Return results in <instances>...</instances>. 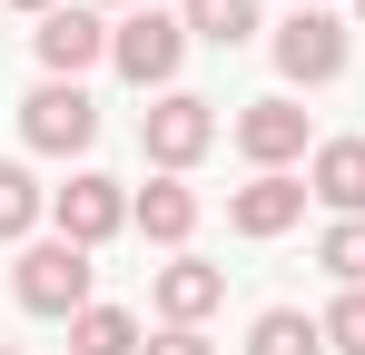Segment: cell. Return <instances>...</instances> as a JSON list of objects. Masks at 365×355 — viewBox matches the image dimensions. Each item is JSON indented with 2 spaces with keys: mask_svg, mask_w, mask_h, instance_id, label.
Here are the masks:
<instances>
[{
  "mask_svg": "<svg viewBox=\"0 0 365 355\" xmlns=\"http://www.w3.org/2000/svg\"><path fill=\"white\" fill-rule=\"evenodd\" d=\"M40 59H50L60 79H79L89 59H109V20H99V10H79V0L50 10V20H40Z\"/></svg>",
  "mask_w": 365,
  "mask_h": 355,
  "instance_id": "obj_8",
  "label": "cell"
},
{
  "mask_svg": "<svg viewBox=\"0 0 365 355\" xmlns=\"http://www.w3.org/2000/svg\"><path fill=\"white\" fill-rule=\"evenodd\" d=\"M148 355H217V346H207L197 326H168V336H158V346H148Z\"/></svg>",
  "mask_w": 365,
  "mask_h": 355,
  "instance_id": "obj_19",
  "label": "cell"
},
{
  "mask_svg": "<svg viewBox=\"0 0 365 355\" xmlns=\"http://www.w3.org/2000/svg\"><path fill=\"white\" fill-rule=\"evenodd\" d=\"M277 69L306 79V89H316V79H336V69H346V30H336L326 10H297V20L277 30Z\"/></svg>",
  "mask_w": 365,
  "mask_h": 355,
  "instance_id": "obj_6",
  "label": "cell"
},
{
  "mask_svg": "<svg viewBox=\"0 0 365 355\" xmlns=\"http://www.w3.org/2000/svg\"><path fill=\"white\" fill-rule=\"evenodd\" d=\"M69 346L79 355H128L138 326H128V306H79V316H69Z\"/></svg>",
  "mask_w": 365,
  "mask_h": 355,
  "instance_id": "obj_14",
  "label": "cell"
},
{
  "mask_svg": "<svg viewBox=\"0 0 365 355\" xmlns=\"http://www.w3.org/2000/svg\"><path fill=\"white\" fill-rule=\"evenodd\" d=\"M356 10H365V0H356Z\"/></svg>",
  "mask_w": 365,
  "mask_h": 355,
  "instance_id": "obj_23",
  "label": "cell"
},
{
  "mask_svg": "<svg viewBox=\"0 0 365 355\" xmlns=\"http://www.w3.org/2000/svg\"><path fill=\"white\" fill-rule=\"evenodd\" d=\"M50 217H60L69 247H99V237L128 227V197H119V178H69L60 197H50Z\"/></svg>",
  "mask_w": 365,
  "mask_h": 355,
  "instance_id": "obj_5",
  "label": "cell"
},
{
  "mask_svg": "<svg viewBox=\"0 0 365 355\" xmlns=\"http://www.w3.org/2000/svg\"><path fill=\"white\" fill-rule=\"evenodd\" d=\"M138 227L158 237V247H178V237L197 227V197H187L178 178H158V187H148V197H138Z\"/></svg>",
  "mask_w": 365,
  "mask_h": 355,
  "instance_id": "obj_13",
  "label": "cell"
},
{
  "mask_svg": "<svg viewBox=\"0 0 365 355\" xmlns=\"http://www.w3.org/2000/svg\"><path fill=\"white\" fill-rule=\"evenodd\" d=\"M20 306H30V316H79V306H89V247L40 237V247L20 257Z\"/></svg>",
  "mask_w": 365,
  "mask_h": 355,
  "instance_id": "obj_2",
  "label": "cell"
},
{
  "mask_svg": "<svg viewBox=\"0 0 365 355\" xmlns=\"http://www.w3.org/2000/svg\"><path fill=\"white\" fill-rule=\"evenodd\" d=\"M326 346H336V355H365V287H346L336 306H326Z\"/></svg>",
  "mask_w": 365,
  "mask_h": 355,
  "instance_id": "obj_18",
  "label": "cell"
},
{
  "mask_svg": "<svg viewBox=\"0 0 365 355\" xmlns=\"http://www.w3.org/2000/svg\"><path fill=\"white\" fill-rule=\"evenodd\" d=\"M237 148L257 158V168H287L306 148V109L297 99H247V118H237Z\"/></svg>",
  "mask_w": 365,
  "mask_h": 355,
  "instance_id": "obj_7",
  "label": "cell"
},
{
  "mask_svg": "<svg viewBox=\"0 0 365 355\" xmlns=\"http://www.w3.org/2000/svg\"><path fill=\"white\" fill-rule=\"evenodd\" d=\"M316 257H326V267H336V277H346V287H365V217H336V227H326V247H316Z\"/></svg>",
  "mask_w": 365,
  "mask_h": 355,
  "instance_id": "obj_17",
  "label": "cell"
},
{
  "mask_svg": "<svg viewBox=\"0 0 365 355\" xmlns=\"http://www.w3.org/2000/svg\"><path fill=\"white\" fill-rule=\"evenodd\" d=\"M306 10H316V0H306Z\"/></svg>",
  "mask_w": 365,
  "mask_h": 355,
  "instance_id": "obj_22",
  "label": "cell"
},
{
  "mask_svg": "<svg viewBox=\"0 0 365 355\" xmlns=\"http://www.w3.org/2000/svg\"><path fill=\"white\" fill-rule=\"evenodd\" d=\"M30 217H40V187H30V168L0 158V237H30Z\"/></svg>",
  "mask_w": 365,
  "mask_h": 355,
  "instance_id": "obj_16",
  "label": "cell"
},
{
  "mask_svg": "<svg viewBox=\"0 0 365 355\" xmlns=\"http://www.w3.org/2000/svg\"><path fill=\"white\" fill-rule=\"evenodd\" d=\"M316 346H326V316H297V306H267L247 336V355H316Z\"/></svg>",
  "mask_w": 365,
  "mask_h": 355,
  "instance_id": "obj_12",
  "label": "cell"
},
{
  "mask_svg": "<svg viewBox=\"0 0 365 355\" xmlns=\"http://www.w3.org/2000/svg\"><path fill=\"white\" fill-rule=\"evenodd\" d=\"M20 138H30V148H50V158H69V148H89V138H99V99H89L79 79H50V89H30V99H20Z\"/></svg>",
  "mask_w": 365,
  "mask_h": 355,
  "instance_id": "obj_3",
  "label": "cell"
},
{
  "mask_svg": "<svg viewBox=\"0 0 365 355\" xmlns=\"http://www.w3.org/2000/svg\"><path fill=\"white\" fill-rule=\"evenodd\" d=\"M227 217H237V237H287V227L306 217V187L267 168V178H247V187H237V207H227Z\"/></svg>",
  "mask_w": 365,
  "mask_h": 355,
  "instance_id": "obj_9",
  "label": "cell"
},
{
  "mask_svg": "<svg viewBox=\"0 0 365 355\" xmlns=\"http://www.w3.org/2000/svg\"><path fill=\"white\" fill-rule=\"evenodd\" d=\"M0 355H20V346H0Z\"/></svg>",
  "mask_w": 365,
  "mask_h": 355,
  "instance_id": "obj_21",
  "label": "cell"
},
{
  "mask_svg": "<svg viewBox=\"0 0 365 355\" xmlns=\"http://www.w3.org/2000/svg\"><path fill=\"white\" fill-rule=\"evenodd\" d=\"M178 50H187L178 10H128L119 30H109V59H119L138 89H168V79H178Z\"/></svg>",
  "mask_w": 365,
  "mask_h": 355,
  "instance_id": "obj_1",
  "label": "cell"
},
{
  "mask_svg": "<svg viewBox=\"0 0 365 355\" xmlns=\"http://www.w3.org/2000/svg\"><path fill=\"white\" fill-rule=\"evenodd\" d=\"M306 187H316L326 207L365 217V138H326V148H316V168H306Z\"/></svg>",
  "mask_w": 365,
  "mask_h": 355,
  "instance_id": "obj_10",
  "label": "cell"
},
{
  "mask_svg": "<svg viewBox=\"0 0 365 355\" xmlns=\"http://www.w3.org/2000/svg\"><path fill=\"white\" fill-rule=\"evenodd\" d=\"M217 296H227V277H217V267H197V257H178V267L158 277V316H168V326H197Z\"/></svg>",
  "mask_w": 365,
  "mask_h": 355,
  "instance_id": "obj_11",
  "label": "cell"
},
{
  "mask_svg": "<svg viewBox=\"0 0 365 355\" xmlns=\"http://www.w3.org/2000/svg\"><path fill=\"white\" fill-rule=\"evenodd\" d=\"M138 138H148V158H158V168L178 178L187 158H207V138H217V118H207V99H187V89H168V99L148 109V128H138Z\"/></svg>",
  "mask_w": 365,
  "mask_h": 355,
  "instance_id": "obj_4",
  "label": "cell"
},
{
  "mask_svg": "<svg viewBox=\"0 0 365 355\" xmlns=\"http://www.w3.org/2000/svg\"><path fill=\"white\" fill-rule=\"evenodd\" d=\"M10 10H40V20H50V10H60V0H10Z\"/></svg>",
  "mask_w": 365,
  "mask_h": 355,
  "instance_id": "obj_20",
  "label": "cell"
},
{
  "mask_svg": "<svg viewBox=\"0 0 365 355\" xmlns=\"http://www.w3.org/2000/svg\"><path fill=\"white\" fill-rule=\"evenodd\" d=\"M178 20L197 30V40H217V50H237L247 30H257V0H187Z\"/></svg>",
  "mask_w": 365,
  "mask_h": 355,
  "instance_id": "obj_15",
  "label": "cell"
}]
</instances>
